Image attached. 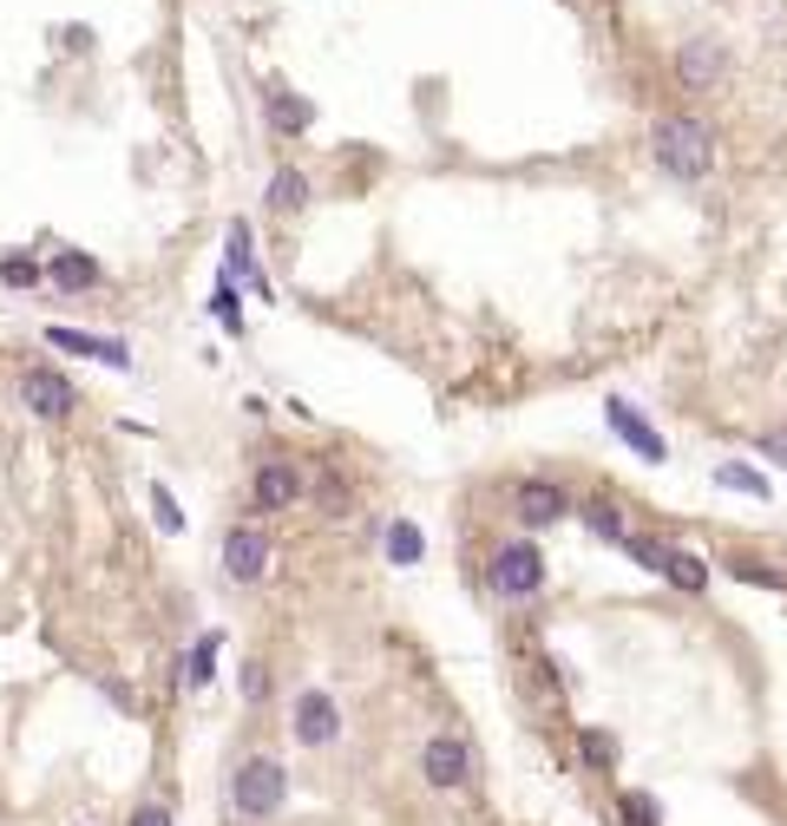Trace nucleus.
<instances>
[{
  "label": "nucleus",
  "instance_id": "nucleus-4",
  "mask_svg": "<svg viewBox=\"0 0 787 826\" xmlns=\"http://www.w3.org/2000/svg\"><path fill=\"white\" fill-rule=\"evenodd\" d=\"M421 780H427L433 794H473V787H480V755H473V742L453 735V728L427 735V742H421Z\"/></svg>",
  "mask_w": 787,
  "mask_h": 826
},
{
  "label": "nucleus",
  "instance_id": "nucleus-26",
  "mask_svg": "<svg viewBox=\"0 0 787 826\" xmlns=\"http://www.w3.org/2000/svg\"><path fill=\"white\" fill-rule=\"evenodd\" d=\"M151 518H158V532H184V512H178V498H171V485H151Z\"/></svg>",
  "mask_w": 787,
  "mask_h": 826
},
{
  "label": "nucleus",
  "instance_id": "nucleus-5",
  "mask_svg": "<svg viewBox=\"0 0 787 826\" xmlns=\"http://www.w3.org/2000/svg\"><path fill=\"white\" fill-rule=\"evenodd\" d=\"M577 498L565 480H545V473H532V480L512 485V518L525 525V532H545V525H558V518H572Z\"/></svg>",
  "mask_w": 787,
  "mask_h": 826
},
{
  "label": "nucleus",
  "instance_id": "nucleus-24",
  "mask_svg": "<svg viewBox=\"0 0 787 826\" xmlns=\"http://www.w3.org/2000/svg\"><path fill=\"white\" fill-rule=\"evenodd\" d=\"M716 485H722V492H748V498H768V480H761L755 466H741V460H722V466H716Z\"/></svg>",
  "mask_w": 787,
  "mask_h": 826
},
{
  "label": "nucleus",
  "instance_id": "nucleus-23",
  "mask_svg": "<svg viewBox=\"0 0 787 826\" xmlns=\"http://www.w3.org/2000/svg\"><path fill=\"white\" fill-rule=\"evenodd\" d=\"M216 649H223V636H198L191 643V656H184V688H211V676H216Z\"/></svg>",
  "mask_w": 787,
  "mask_h": 826
},
{
  "label": "nucleus",
  "instance_id": "nucleus-21",
  "mask_svg": "<svg viewBox=\"0 0 787 826\" xmlns=\"http://www.w3.org/2000/svg\"><path fill=\"white\" fill-rule=\"evenodd\" d=\"M263 204L276 210V216H295V210L309 204V178H302L295 164H283V171L270 178V191H263Z\"/></svg>",
  "mask_w": 787,
  "mask_h": 826
},
{
  "label": "nucleus",
  "instance_id": "nucleus-15",
  "mask_svg": "<svg viewBox=\"0 0 787 826\" xmlns=\"http://www.w3.org/2000/svg\"><path fill=\"white\" fill-rule=\"evenodd\" d=\"M309 498H315V512H329V518H349V505H355V485H349V473H342L335 460H322V466L309 473Z\"/></svg>",
  "mask_w": 787,
  "mask_h": 826
},
{
  "label": "nucleus",
  "instance_id": "nucleus-14",
  "mask_svg": "<svg viewBox=\"0 0 787 826\" xmlns=\"http://www.w3.org/2000/svg\"><path fill=\"white\" fill-rule=\"evenodd\" d=\"M722 67H728V53H722L716 40H683V53H676V72H683V85H689V92L716 85Z\"/></svg>",
  "mask_w": 787,
  "mask_h": 826
},
{
  "label": "nucleus",
  "instance_id": "nucleus-16",
  "mask_svg": "<svg viewBox=\"0 0 787 826\" xmlns=\"http://www.w3.org/2000/svg\"><path fill=\"white\" fill-rule=\"evenodd\" d=\"M577 518H584V532L604 538V545H624V532H630V518H624V505H617L611 492H591V498L577 505Z\"/></svg>",
  "mask_w": 787,
  "mask_h": 826
},
{
  "label": "nucleus",
  "instance_id": "nucleus-31",
  "mask_svg": "<svg viewBox=\"0 0 787 826\" xmlns=\"http://www.w3.org/2000/svg\"><path fill=\"white\" fill-rule=\"evenodd\" d=\"M125 826H178V820H171L164 800H144V807H132V820H125Z\"/></svg>",
  "mask_w": 787,
  "mask_h": 826
},
{
  "label": "nucleus",
  "instance_id": "nucleus-22",
  "mask_svg": "<svg viewBox=\"0 0 787 826\" xmlns=\"http://www.w3.org/2000/svg\"><path fill=\"white\" fill-rule=\"evenodd\" d=\"M617 820L624 826H663V800L644 787H617Z\"/></svg>",
  "mask_w": 787,
  "mask_h": 826
},
{
  "label": "nucleus",
  "instance_id": "nucleus-2",
  "mask_svg": "<svg viewBox=\"0 0 787 826\" xmlns=\"http://www.w3.org/2000/svg\"><path fill=\"white\" fill-rule=\"evenodd\" d=\"M289 807V767L276 755H243L230 767V814L243 826H270Z\"/></svg>",
  "mask_w": 787,
  "mask_h": 826
},
{
  "label": "nucleus",
  "instance_id": "nucleus-30",
  "mask_svg": "<svg viewBox=\"0 0 787 826\" xmlns=\"http://www.w3.org/2000/svg\"><path fill=\"white\" fill-rule=\"evenodd\" d=\"M755 453H761L768 466H781V473H787V426H768V433H755Z\"/></svg>",
  "mask_w": 787,
  "mask_h": 826
},
{
  "label": "nucleus",
  "instance_id": "nucleus-7",
  "mask_svg": "<svg viewBox=\"0 0 787 826\" xmlns=\"http://www.w3.org/2000/svg\"><path fill=\"white\" fill-rule=\"evenodd\" d=\"M270 557H276V545H270L263 525H230L223 532V577L230 584H263L270 577Z\"/></svg>",
  "mask_w": 787,
  "mask_h": 826
},
{
  "label": "nucleus",
  "instance_id": "nucleus-1",
  "mask_svg": "<svg viewBox=\"0 0 787 826\" xmlns=\"http://www.w3.org/2000/svg\"><path fill=\"white\" fill-rule=\"evenodd\" d=\"M649 158H656L663 178L703 184V178L716 171V132H709L696 112H663V119L649 125Z\"/></svg>",
  "mask_w": 787,
  "mask_h": 826
},
{
  "label": "nucleus",
  "instance_id": "nucleus-12",
  "mask_svg": "<svg viewBox=\"0 0 787 826\" xmlns=\"http://www.w3.org/2000/svg\"><path fill=\"white\" fill-rule=\"evenodd\" d=\"M263 112H270V132L276 138H302L315 125V105H309L302 92H289V85H270V92H263Z\"/></svg>",
  "mask_w": 787,
  "mask_h": 826
},
{
  "label": "nucleus",
  "instance_id": "nucleus-20",
  "mask_svg": "<svg viewBox=\"0 0 787 826\" xmlns=\"http://www.w3.org/2000/svg\"><path fill=\"white\" fill-rule=\"evenodd\" d=\"M427 557V532L414 525V518H394L387 525V564H401V571H414Z\"/></svg>",
  "mask_w": 787,
  "mask_h": 826
},
{
  "label": "nucleus",
  "instance_id": "nucleus-25",
  "mask_svg": "<svg viewBox=\"0 0 787 826\" xmlns=\"http://www.w3.org/2000/svg\"><path fill=\"white\" fill-rule=\"evenodd\" d=\"M617 551H624L630 564H644V571H656V577H663V538H649V532H637V525H630Z\"/></svg>",
  "mask_w": 787,
  "mask_h": 826
},
{
  "label": "nucleus",
  "instance_id": "nucleus-9",
  "mask_svg": "<svg viewBox=\"0 0 787 826\" xmlns=\"http://www.w3.org/2000/svg\"><path fill=\"white\" fill-rule=\"evenodd\" d=\"M20 401H27V413L33 420H72V407H79V387H72L60 367H27L20 374Z\"/></svg>",
  "mask_w": 787,
  "mask_h": 826
},
{
  "label": "nucleus",
  "instance_id": "nucleus-18",
  "mask_svg": "<svg viewBox=\"0 0 787 826\" xmlns=\"http://www.w3.org/2000/svg\"><path fill=\"white\" fill-rule=\"evenodd\" d=\"M716 571H728L735 584H755V591H775V597H787V571L761 564V557H741V551H728V557H716Z\"/></svg>",
  "mask_w": 787,
  "mask_h": 826
},
{
  "label": "nucleus",
  "instance_id": "nucleus-6",
  "mask_svg": "<svg viewBox=\"0 0 787 826\" xmlns=\"http://www.w3.org/2000/svg\"><path fill=\"white\" fill-rule=\"evenodd\" d=\"M289 735H295L302 748H335V742H342V702H335L329 688H302L295 708H289Z\"/></svg>",
  "mask_w": 787,
  "mask_h": 826
},
{
  "label": "nucleus",
  "instance_id": "nucleus-19",
  "mask_svg": "<svg viewBox=\"0 0 787 826\" xmlns=\"http://www.w3.org/2000/svg\"><path fill=\"white\" fill-rule=\"evenodd\" d=\"M577 760H584L591 774H617V760H624V742H617L611 728H577Z\"/></svg>",
  "mask_w": 787,
  "mask_h": 826
},
{
  "label": "nucleus",
  "instance_id": "nucleus-13",
  "mask_svg": "<svg viewBox=\"0 0 787 826\" xmlns=\"http://www.w3.org/2000/svg\"><path fill=\"white\" fill-rule=\"evenodd\" d=\"M47 342L67 347V354H92V361H105V367H132V347L119 342V335H85V329H47Z\"/></svg>",
  "mask_w": 787,
  "mask_h": 826
},
{
  "label": "nucleus",
  "instance_id": "nucleus-3",
  "mask_svg": "<svg viewBox=\"0 0 787 826\" xmlns=\"http://www.w3.org/2000/svg\"><path fill=\"white\" fill-rule=\"evenodd\" d=\"M545 551L532 545V538H505L493 551V564H486V591L500 597V604H532L538 591H545Z\"/></svg>",
  "mask_w": 787,
  "mask_h": 826
},
{
  "label": "nucleus",
  "instance_id": "nucleus-29",
  "mask_svg": "<svg viewBox=\"0 0 787 826\" xmlns=\"http://www.w3.org/2000/svg\"><path fill=\"white\" fill-rule=\"evenodd\" d=\"M243 702H250V708L270 702V663H243Z\"/></svg>",
  "mask_w": 787,
  "mask_h": 826
},
{
  "label": "nucleus",
  "instance_id": "nucleus-17",
  "mask_svg": "<svg viewBox=\"0 0 787 826\" xmlns=\"http://www.w3.org/2000/svg\"><path fill=\"white\" fill-rule=\"evenodd\" d=\"M47 275H53V289H67V295H79V289H99V282H105V270H99L85 250H60V256L47 263Z\"/></svg>",
  "mask_w": 787,
  "mask_h": 826
},
{
  "label": "nucleus",
  "instance_id": "nucleus-28",
  "mask_svg": "<svg viewBox=\"0 0 787 826\" xmlns=\"http://www.w3.org/2000/svg\"><path fill=\"white\" fill-rule=\"evenodd\" d=\"M211 315L223 322V329H243V309H236V282H230V275L216 282V295H211Z\"/></svg>",
  "mask_w": 787,
  "mask_h": 826
},
{
  "label": "nucleus",
  "instance_id": "nucleus-8",
  "mask_svg": "<svg viewBox=\"0 0 787 826\" xmlns=\"http://www.w3.org/2000/svg\"><path fill=\"white\" fill-rule=\"evenodd\" d=\"M302 492H309V473H302L295 460H283V453L256 460V473H250V505H256V512H289Z\"/></svg>",
  "mask_w": 787,
  "mask_h": 826
},
{
  "label": "nucleus",
  "instance_id": "nucleus-27",
  "mask_svg": "<svg viewBox=\"0 0 787 826\" xmlns=\"http://www.w3.org/2000/svg\"><path fill=\"white\" fill-rule=\"evenodd\" d=\"M40 263H33V256H0V282H7V289H40Z\"/></svg>",
  "mask_w": 787,
  "mask_h": 826
},
{
  "label": "nucleus",
  "instance_id": "nucleus-11",
  "mask_svg": "<svg viewBox=\"0 0 787 826\" xmlns=\"http://www.w3.org/2000/svg\"><path fill=\"white\" fill-rule=\"evenodd\" d=\"M663 577H669L676 591L703 597L709 577H716V557H703V551H689V545H663Z\"/></svg>",
  "mask_w": 787,
  "mask_h": 826
},
{
  "label": "nucleus",
  "instance_id": "nucleus-10",
  "mask_svg": "<svg viewBox=\"0 0 787 826\" xmlns=\"http://www.w3.org/2000/svg\"><path fill=\"white\" fill-rule=\"evenodd\" d=\"M604 420H611V433H617L624 446H637V460H649V466H663V460H669L663 433H656V426H649L644 413H637L630 401H624V394H611V401H604Z\"/></svg>",
  "mask_w": 787,
  "mask_h": 826
}]
</instances>
